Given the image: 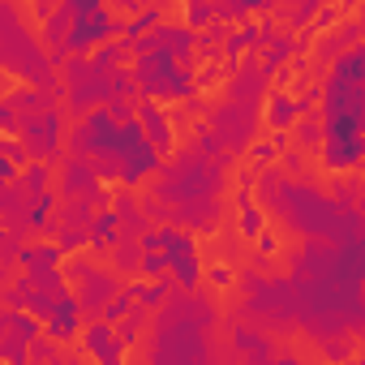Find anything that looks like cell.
<instances>
[{
    "label": "cell",
    "mask_w": 365,
    "mask_h": 365,
    "mask_svg": "<svg viewBox=\"0 0 365 365\" xmlns=\"http://www.w3.org/2000/svg\"><path fill=\"white\" fill-rule=\"evenodd\" d=\"M0 155H5L9 163H26V142H14V138H0Z\"/></svg>",
    "instance_id": "cell-6"
},
{
    "label": "cell",
    "mask_w": 365,
    "mask_h": 365,
    "mask_svg": "<svg viewBox=\"0 0 365 365\" xmlns=\"http://www.w3.org/2000/svg\"><path fill=\"white\" fill-rule=\"evenodd\" d=\"M207 116H211V133L228 146V150H245L250 142H254V133H258V125H262V103H245V99H224V103H215V108H207Z\"/></svg>",
    "instance_id": "cell-1"
},
{
    "label": "cell",
    "mask_w": 365,
    "mask_h": 365,
    "mask_svg": "<svg viewBox=\"0 0 365 365\" xmlns=\"http://www.w3.org/2000/svg\"><path fill=\"white\" fill-rule=\"evenodd\" d=\"M82 344L103 356V361H120L125 356V344L116 339V331L108 327V318H95V322H82Z\"/></svg>",
    "instance_id": "cell-2"
},
{
    "label": "cell",
    "mask_w": 365,
    "mask_h": 365,
    "mask_svg": "<svg viewBox=\"0 0 365 365\" xmlns=\"http://www.w3.org/2000/svg\"><path fill=\"white\" fill-rule=\"evenodd\" d=\"M292 116H297V99H288V95H275V99H271V125H275V129H284Z\"/></svg>",
    "instance_id": "cell-5"
},
{
    "label": "cell",
    "mask_w": 365,
    "mask_h": 365,
    "mask_svg": "<svg viewBox=\"0 0 365 365\" xmlns=\"http://www.w3.org/2000/svg\"><path fill=\"white\" fill-rule=\"evenodd\" d=\"M322 138H327L322 120H318L314 112H301V116H297V146H301V150H318Z\"/></svg>",
    "instance_id": "cell-4"
},
{
    "label": "cell",
    "mask_w": 365,
    "mask_h": 365,
    "mask_svg": "<svg viewBox=\"0 0 365 365\" xmlns=\"http://www.w3.org/2000/svg\"><path fill=\"white\" fill-rule=\"evenodd\" d=\"M163 5H172V0H142V9H163Z\"/></svg>",
    "instance_id": "cell-8"
},
{
    "label": "cell",
    "mask_w": 365,
    "mask_h": 365,
    "mask_svg": "<svg viewBox=\"0 0 365 365\" xmlns=\"http://www.w3.org/2000/svg\"><path fill=\"white\" fill-rule=\"evenodd\" d=\"M138 120L146 125V142H150V150L163 159V155H172V120L155 108V103H142L138 108Z\"/></svg>",
    "instance_id": "cell-3"
},
{
    "label": "cell",
    "mask_w": 365,
    "mask_h": 365,
    "mask_svg": "<svg viewBox=\"0 0 365 365\" xmlns=\"http://www.w3.org/2000/svg\"><path fill=\"white\" fill-rule=\"evenodd\" d=\"M271 159H275V146H271V142H254V163H258V168H267Z\"/></svg>",
    "instance_id": "cell-7"
}]
</instances>
